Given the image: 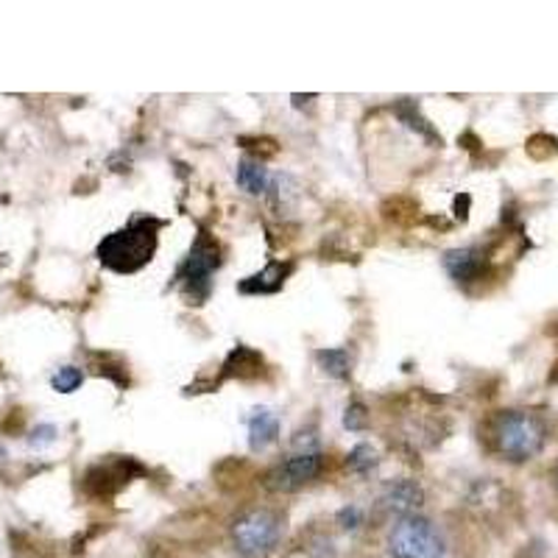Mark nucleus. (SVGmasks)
Masks as SVG:
<instances>
[{
    "instance_id": "1",
    "label": "nucleus",
    "mask_w": 558,
    "mask_h": 558,
    "mask_svg": "<svg viewBox=\"0 0 558 558\" xmlns=\"http://www.w3.org/2000/svg\"><path fill=\"white\" fill-rule=\"evenodd\" d=\"M157 229L159 221L154 218H134L98 243V260L118 274L140 271L157 252Z\"/></svg>"
},
{
    "instance_id": "11",
    "label": "nucleus",
    "mask_w": 558,
    "mask_h": 558,
    "mask_svg": "<svg viewBox=\"0 0 558 558\" xmlns=\"http://www.w3.org/2000/svg\"><path fill=\"white\" fill-rule=\"evenodd\" d=\"M235 179L238 187L246 191L248 196H263V193L271 187V173H268V168L263 166L260 159H241V162H238Z\"/></svg>"
},
{
    "instance_id": "8",
    "label": "nucleus",
    "mask_w": 558,
    "mask_h": 558,
    "mask_svg": "<svg viewBox=\"0 0 558 558\" xmlns=\"http://www.w3.org/2000/svg\"><path fill=\"white\" fill-rule=\"evenodd\" d=\"M483 266H486V254L477 246L452 248L445 254V268L456 282H475L481 277Z\"/></svg>"
},
{
    "instance_id": "6",
    "label": "nucleus",
    "mask_w": 558,
    "mask_h": 558,
    "mask_svg": "<svg viewBox=\"0 0 558 558\" xmlns=\"http://www.w3.org/2000/svg\"><path fill=\"white\" fill-rule=\"evenodd\" d=\"M324 470V456L318 450H299L282 463H277L268 475V486L274 492H296L316 481Z\"/></svg>"
},
{
    "instance_id": "9",
    "label": "nucleus",
    "mask_w": 558,
    "mask_h": 558,
    "mask_svg": "<svg viewBox=\"0 0 558 558\" xmlns=\"http://www.w3.org/2000/svg\"><path fill=\"white\" fill-rule=\"evenodd\" d=\"M279 438V416L268 408H257L248 416V447L254 452H263Z\"/></svg>"
},
{
    "instance_id": "2",
    "label": "nucleus",
    "mask_w": 558,
    "mask_h": 558,
    "mask_svg": "<svg viewBox=\"0 0 558 558\" xmlns=\"http://www.w3.org/2000/svg\"><path fill=\"white\" fill-rule=\"evenodd\" d=\"M492 441L506 461L525 463L542 452L547 441V427L542 416L531 411H502L492 427Z\"/></svg>"
},
{
    "instance_id": "10",
    "label": "nucleus",
    "mask_w": 558,
    "mask_h": 558,
    "mask_svg": "<svg viewBox=\"0 0 558 558\" xmlns=\"http://www.w3.org/2000/svg\"><path fill=\"white\" fill-rule=\"evenodd\" d=\"M291 274V263H268L260 274L243 279L238 291L241 293H277L279 288L286 286V277Z\"/></svg>"
},
{
    "instance_id": "12",
    "label": "nucleus",
    "mask_w": 558,
    "mask_h": 558,
    "mask_svg": "<svg viewBox=\"0 0 558 558\" xmlns=\"http://www.w3.org/2000/svg\"><path fill=\"white\" fill-rule=\"evenodd\" d=\"M316 361H318V366H322L330 377H336V380H347L349 372H352V357H349L347 349H341V347L318 349Z\"/></svg>"
},
{
    "instance_id": "4",
    "label": "nucleus",
    "mask_w": 558,
    "mask_h": 558,
    "mask_svg": "<svg viewBox=\"0 0 558 558\" xmlns=\"http://www.w3.org/2000/svg\"><path fill=\"white\" fill-rule=\"evenodd\" d=\"M391 558H445V539L427 517H402L388 533Z\"/></svg>"
},
{
    "instance_id": "16",
    "label": "nucleus",
    "mask_w": 558,
    "mask_h": 558,
    "mask_svg": "<svg viewBox=\"0 0 558 558\" xmlns=\"http://www.w3.org/2000/svg\"><path fill=\"white\" fill-rule=\"evenodd\" d=\"M363 425H366V408L361 402H352L347 408V416H343V427L347 430H363Z\"/></svg>"
},
{
    "instance_id": "15",
    "label": "nucleus",
    "mask_w": 558,
    "mask_h": 558,
    "mask_svg": "<svg viewBox=\"0 0 558 558\" xmlns=\"http://www.w3.org/2000/svg\"><path fill=\"white\" fill-rule=\"evenodd\" d=\"M57 433L59 430L53 425H37L32 433H28V445L37 447V450H43V447H48L57 441Z\"/></svg>"
},
{
    "instance_id": "18",
    "label": "nucleus",
    "mask_w": 558,
    "mask_h": 558,
    "mask_svg": "<svg viewBox=\"0 0 558 558\" xmlns=\"http://www.w3.org/2000/svg\"><path fill=\"white\" fill-rule=\"evenodd\" d=\"M0 461H7V447L0 445Z\"/></svg>"
},
{
    "instance_id": "14",
    "label": "nucleus",
    "mask_w": 558,
    "mask_h": 558,
    "mask_svg": "<svg viewBox=\"0 0 558 558\" xmlns=\"http://www.w3.org/2000/svg\"><path fill=\"white\" fill-rule=\"evenodd\" d=\"M82 383H84V372L78 366H62L57 375L51 377L53 391H59V393L78 391V386H82Z\"/></svg>"
},
{
    "instance_id": "3",
    "label": "nucleus",
    "mask_w": 558,
    "mask_h": 558,
    "mask_svg": "<svg viewBox=\"0 0 558 558\" xmlns=\"http://www.w3.org/2000/svg\"><path fill=\"white\" fill-rule=\"evenodd\" d=\"M282 539V520L268 508H252L232 525V542L243 558H268Z\"/></svg>"
},
{
    "instance_id": "13",
    "label": "nucleus",
    "mask_w": 558,
    "mask_h": 558,
    "mask_svg": "<svg viewBox=\"0 0 558 558\" xmlns=\"http://www.w3.org/2000/svg\"><path fill=\"white\" fill-rule=\"evenodd\" d=\"M377 463H380V458H377V450L372 445H357L355 450L347 456V466L352 472H357V475H366V472H372Z\"/></svg>"
},
{
    "instance_id": "7",
    "label": "nucleus",
    "mask_w": 558,
    "mask_h": 558,
    "mask_svg": "<svg viewBox=\"0 0 558 558\" xmlns=\"http://www.w3.org/2000/svg\"><path fill=\"white\" fill-rule=\"evenodd\" d=\"M422 502H425V492H422V486L416 481H408V477L388 483L380 497V506L386 508L388 514L400 517V520L402 517L416 514Z\"/></svg>"
},
{
    "instance_id": "17",
    "label": "nucleus",
    "mask_w": 558,
    "mask_h": 558,
    "mask_svg": "<svg viewBox=\"0 0 558 558\" xmlns=\"http://www.w3.org/2000/svg\"><path fill=\"white\" fill-rule=\"evenodd\" d=\"M338 522H341L347 531H355V527H361V522H363V511L357 506L341 508V511H338Z\"/></svg>"
},
{
    "instance_id": "5",
    "label": "nucleus",
    "mask_w": 558,
    "mask_h": 558,
    "mask_svg": "<svg viewBox=\"0 0 558 558\" xmlns=\"http://www.w3.org/2000/svg\"><path fill=\"white\" fill-rule=\"evenodd\" d=\"M221 266V252H218V243L209 241L207 235L198 238L193 243L187 260L182 263L177 274V286L184 293V299L191 305H202L204 299L213 291V274Z\"/></svg>"
}]
</instances>
